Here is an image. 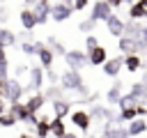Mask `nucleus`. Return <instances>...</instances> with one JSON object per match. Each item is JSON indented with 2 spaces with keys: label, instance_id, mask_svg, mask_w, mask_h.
<instances>
[{
  "label": "nucleus",
  "instance_id": "ea45409f",
  "mask_svg": "<svg viewBox=\"0 0 147 138\" xmlns=\"http://www.w3.org/2000/svg\"><path fill=\"white\" fill-rule=\"evenodd\" d=\"M64 138H78V136H76V133H67Z\"/></svg>",
  "mask_w": 147,
  "mask_h": 138
},
{
  "label": "nucleus",
  "instance_id": "aec40b11",
  "mask_svg": "<svg viewBox=\"0 0 147 138\" xmlns=\"http://www.w3.org/2000/svg\"><path fill=\"white\" fill-rule=\"evenodd\" d=\"M37 57H39V67H41V69H51V67H53V57H55V55H53V51H51L48 46H44V48L37 53Z\"/></svg>",
  "mask_w": 147,
  "mask_h": 138
},
{
  "label": "nucleus",
  "instance_id": "cd10ccee",
  "mask_svg": "<svg viewBox=\"0 0 147 138\" xmlns=\"http://www.w3.org/2000/svg\"><path fill=\"white\" fill-rule=\"evenodd\" d=\"M18 48H21L25 55H37V48H34V44H30V41H23Z\"/></svg>",
  "mask_w": 147,
  "mask_h": 138
},
{
  "label": "nucleus",
  "instance_id": "a19ab883",
  "mask_svg": "<svg viewBox=\"0 0 147 138\" xmlns=\"http://www.w3.org/2000/svg\"><path fill=\"white\" fill-rule=\"evenodd\" d=\"M140 2H142V5H145V7H147V0H140Z\"/></svg>",
  "mask_w": 147,
  "mask_h": 138
},
{
  "label": "nucleus",
  "instance_id": "6ab92c4d",
  "mask_svg": "<svg viewBox=\"0 0 147 138\" xmlns=\"http://www.w3.org/2000/svg\"><path fill=\"white\" fill-rule=\"evenodd\" d=\"M129 94L142 106V103H147V87L142 85V83H133L131 85V90H129Z\"/></svg>",
  "mask_w": 147,
  "mask_h": 138
},
{
  "label": "nucleus",
  "instance_id": "f03ea898",
  "mask_svg": "<svg viewBox=\"0 0 147 138\" xmlns=\"http://www.w3.org/2000/svg\"><path fill=\"white\" fill-rule=\"evenodd\" d=\"M0 92H2V99L11 101V103H18V99H21V94H23V85H21L18 80L5 78V80H0Z\"/></svg>",
  "mask_w": 147,
  "mask_h": 138
},
{
  "label": "nucleus",
  "instance_id": "9d476101",
  "mask_svg": "<svg viewBox=\"0 0 147 138\" xmlns=\"http://www.w3.org/2000/svg\"><path fill=\"white\" fill-rule=\"evenodd\" d=\"M71 122H74L80 131H90V122H92V117H90L87 110H74V113H71Z\"/></svg>",
  "mask_w": 147,
  "mask_h": 138
},
{
  "label": "nucleus",
  "instance_id": "ddd939ff",
  "mask_svg": "<svg viewBox=\"0 0 147 138\" xmlns=\"http://www.w3.org/2000/svg\"><path fill=\"white\" fill-rule=\"evenodd\" d=\"M18 21H21L23 30H28V32L37 28V18H34V12L32 9H21L18 12Z\"/></svg>",
  "mask_w": 147,
  "mask_h": 138
},
{
  "label": "nucleus",
  "instance_id": "f3484780",
  "mask_svg": "<svg viewBox=\"0 0 147 138\" xmlns=\"http://www.w3.org/2000/svg\"><path fill=\"white\" fill-rule=\"evenodd\" d=\"M44 103H46L44 94H41V92H37V94H32V97L28 99V103H25V110H28L30 115H37V110H39Z\"/></svg>",
  "mask_w": 147,
  "mask_h": 138
},
{
  "label": "nucleus",
  "instance_id": "72a5a7b5",
  "mask_svg": "<svg viewBox=\"0 0 147 138\" xmlns=\"http://www.w3.org/2000/svg\"><path fill=\"white\" fill-rule=\"evenodd\" d=\"M46 76H48V80H53V83H55V80L60 78V76H57V74H55L53 69H46Z\"/></svg>",
  "mask_w": 147,
  "mask_h": 138
},
{
  "label": "nucleus",
  "instance_id": "9b49d317",
  "mask_svg": "<svg viewBox=\"0 0 147 138\" xmlns=\"http://www.w3.org/2000/svg\"><path fill=\"white\" fill-rule=\"evenodd\" d=\"M28 87L34 92H39L44 87V69L41 67H30V85Z\"/></svg>",
  "mask_w": 147,
  "mask_h": 138
},
{
  "label": "nucleus",
  "instance_id": "58836bf2",
  "mask_svg": "<svg viewBox=\"0 0 147 138\" xmlns=\"http://www.w3.org/2000/svg\"><path fill=\"white\" fill-rule=\"evenodd\" d=\"M2 113H5V103L0 101V117H2Z\"/></svg>",
  "mask_w": 147,
  "mask_h": 138
},
{
  "label": "nucleus",
  "instance_id": "c85d7f7f",
  "mask_svg": "<svg viewBox=\"0 0 147 138\" xmlns=\"http://www.w3.org/2000/svg\"><path fill=\"white\" fill-rule=\"evenodd\" d=\"M96 46H99V39H96L94 34H87V37H85V48L92 51V48H96Z\"/></svg>",
  "mask_w": 147,
  "mask_h": 138
},
{
  "label": "nucleus",
  "instance_id": "5701e85b",
  "mask_svg": "<svg viewBox=\"0 0 147 138\" xmlns=\"http://www.w3.org/2000/svg\"><path fill=\"white\" fill-rule=\"evenodd\" d=\"M106 99H108V103H117V101L122 99V83H115V85L106 92Z\"/></svg>",
  "mask_w": 147,
  "mask_h": 138
},
{
  "label": "nucleus",
  "instance_id": "2eb2a0df",
  "mask_svg": "<svg viewBox=\"0 0 147 138\" xmlns=\"http://www.w3.org/2000/svg\"><path fill=\"white\" fill-rule=\"evenodd\" d=\"M138 18H147V7L140 0L129 5V21H138Z\"/></svg>",
  "mask_w": 147,
  "mask_h": 138
},
{
  "label": "nucleus",
  "instance_id": "a878e982",
  "mask_svg": "<svg viewBox=\"0 0 147 138\" xmlns=\"http://www.w3.org/2000/svg\"><path fill=\"white\" fill-rule=\"evenodd\" d=\"M34 133H37V138H48L51 136V124L46 120H39V124L34 126Z\"/></svg>",
  "mask_w": 147,
  "mask_h": 138
},
{
  "label": "nucleus",
  "instance_id": "412c9836",
  "mask_svg": "<svg viewBox=\"0 0 147 138\" xmlns=\"http://www.w3.org/2000/svg\"><path fill=\"white\" fill-rule=\"evenodd\" d=\"M142 67V57L140 55H126L124 57V69L126 71H138Z\"/></svg>",
  "mask_w": 147,
  "mask_h": 138
},
{
  "label": "nucleus",
  "instance_id": "39448f33",
  "mask_svg": "<svg viewBox=\"0 0 147 138\" xmlns=\"http://www.w3.org/2000/svg\"><path fill=\"white\" fill-rule=\"evenodd\" d=\"M74 14V9H71V5L69 2H51V18L55 21V23H62V21H67L69 16Z\"/></svg>",
  "mask_w": 147,
  "mask_h": 138
},
{
  "label": "nucleus",
  "instance_id": "4468645a",
  "mask_svg": "<svg viewBox=\"0 0 147 138\" xmlns=\"http://www.w3.org/2000/svg\"><path fill=\"white\" fill-rule=\"evenodd\" d=\"M51 106H53V115H55L57 120H62V117H67V115L71 113V106H69L67 99H55Z\"/></svg>",
  "mask_w": 147,
  "mask_h": 138
},
{
  "label": "nucleus",
  "instance_id": "b1692460",
  "mask_svg": "<svg viewBox=\"0 0 147 138\" xmlns=\"http://www.w3.org/2000/svg\"><path fill=\"white\" fill-rule=\"evenodd\" d=\"M14 44H16L14 32H11V30H7V28H0V46L5 48V46H14Z\"/></svg>",
  "mask_w": 147,
  "mask_h": 138
},
{
  "label": "nucleus",
  "instance_id": "f257e3e1",
  "mask_svg": "<svg viewBox=\"0 0 147 138\" xmlns=\"http://www.w3.org/2000/svg\"><path fill=\"white\" fill-rule=\"evenodd\" d=\"M60 83H62V90L78 92V94H87V87H85V80H83L80 71H71V69H67V71L60 76Z\"/></svg>",
  "mask_w": 147,
  "mask_h": 138
},
{
  "label": "nucleus",
  "instance_id": "f704fd0d",
  "mask_svg": "<svg viewBox=\"0 0 147 138\" xmlns=\"http://www.w3.org/2000/svg\"><path fill=\"white\" fill-rule=\"evenodd\" d=\"M124 2L122 0H110V9H117V7H122Z\"/></svg>",
  "mask_w": 147,
  "mask_h": 138
},
{
  "label": "nucleus",
  "instance_id": "7ed1b4c3",
  "mask_svg": "<svg viewBox=\"0 0 147 138\" xmlns=\"http://www.w3.org/2000/svg\"><path fill=\"white\" fill-rule=\"evenodd\" d=\"M64 62H67V67L71 69V71H80L83 67H87L90 62H87V53H83V51H67V55H64Z\"/></svg>",
  "mask_w": 147,
  "mask_h": 138
},
{
  "label": "nucleus",
  "instance_id": "473e14b6",
  "mask_svg": "<svg viewBox=\"0 0 147 138\" xmlns=\"http://www.w3.org/2000/svg\"><path fill=\"white\" fill-rule=\"evenodd\" d=\"M145 115H147V106H138L136 108V117H142L145 120Z\"/></svg>",
  "mask_w": 147,
  "mask_h": 138
},
{
  "label": "nucleus",
  "instance_id": "2f4dec72",
  "mask_svg": "<svg viewBox=\"0 0 147 138\" xmlns=\"http://www.w3.org/2000/svg\"><path fill=\"white\" fill-rule=\"evenodd\" d=\"M23 74H30V67H28V64H18V67H16V78L23 76Z\"/></svg>",
  "mask_w": 147,
  "mask_h": 138
},
{
  "label": "nucleus",
  "instance_id": "393cba45",
  "mask_svg": "<svg viewBox=\"0 0 147 138\" xmlns=\"http://www.w3.org/2000/svg\"><path fill=\"white\" fill-rule=\"evenodd\" d=\"M117 106H119V110H126V108H138L140 103H138L131 94H122V99L117 101Z\"/></svg>",
  "mask_w": 147,
  "mask_h": 138
},
{
  "label": "nucleus",
  "instance_id": "a211bd4d",
  "mask_svg": "<svg viewBox=\"0 0 147 138\" xmlns=\"http://www.w3.org/2000/svg\"><path fill=\"white\" fill-rule=\"evenodd\" d=\"M126 131H129V136H140V133H145V131H147V117H145V120H142V117H136L133 122H129Z\"/></svg>",
  "mask_w": 147,
  "mask_h": 138
},
{
  "label": "nucleus",
  "instance_id": "bb28decb",
  "mask_svg": "<svg viewBox=\"0 0 147 138\" xmlns=\"http://www.w3.org/2000/svg\"><path fill=\"white\" fill-rule=\"evenodd\" d=\"M94 25H96V23L87 16L85 21H80V23H78V30H80V32H92V30H94Z\"/></svg>",
  "mask_w": 147,
  "mask_h": 138
},
{
  "label": "nucleus",
  "instance_id": "423d86ee",
  "mask_svg": "<svg viewBox=\"0 0 147 138\" xmlns=\"http://www.w3.org/2000/svg\"><path fill=\"white\" fill-rule=\"evenodd\" d=\"M32 12H34V18H37V25H44L51 18V2L48 0H37Z\"/></svg>",
  "mask_w": 147,
  "mask_h": 138
},
{
  "label": "nucleus",
  "instance_id": "c756f323",
  "mask_svg": "<svg viewBox=\"0 0 147 138\" xmlns=\"http://www.w3.org/2000/svg\"><path fill=\"white\" fill-rule=\"evenodd\" d=\"M69 5H71V9H74V12H80V9L90 7V2H87V0H76V2H69Z\"/></svg>",
  "mask_w": 147,
  "mask_h": 138
},
{
  "label": "nucleus",
  "instance_id": "79ce46f5",
  "mask_svg": "<svg viewBox=\"0 0 147 138\" xmlns=\"http://www.w3.org/2000/svg\"><path fill=\"white\" fill-rule=\"evenodd\" d=\"M0 80H5V78H2V74H0Z\"/></svg>",
  "mask_w": 147,
  "mask_h": 138
},
{
  "label": "nucleus",
  "instance_id": "f8f14e48",
  "mask_svg": "<svg viewBox=\"0 0 147 138\" xmlns=\"http://www.w3.org/2000/svg\"><path fill=\"white\" fill-rule=\"evenodd\" d=\"M101 138H129V131H126V126H115V124L106 122Z\"/></svg>",
  "mask_w": 147,
  "mask_h": 138
},
{
  "label": "nucleus",
  "instance_id": "4c0bfd02",
  "mask_svg": "<svg viewBox=\"0 0 147 138\" xmlns=\"http://www.w3.org/2000/svg\"><path fill=\"white\" fill-rule=\"evenodd\" d=\"M18 138H37V136H30V133H21Z\"/></svg>",
  "mask_w": 147,
  "mask_h": 138
},
{
  "label": "nucleus",
  "instance_id": "0eeeda50",
  "mask_svg": "<svg viewBox=\"0 0 147 138\" xmlns=\"http://www.w3.org/2000/svg\"><path fill=\"white\" fill-rule=\"evenodd\" d=\"M106 60H108V53H106L103 46H96V48L87 51V62H90L92 67H103Z\"/></svg>",
  "mask_w": 147,
  "mask_h": 138
},
{
  "label": "nucleus",
  "instance_id": "20e7f679",
  "mask_svg": "<svg viewBox=\"0 0 147 138\" xmlns=\"http://www.w3.org/2000/svg\"><path fill=\"white\" fill-rule=\"evenodd\" d=\"M110 16H113L110 2H106V0H96V2H92V12H90V18H92L94 23H99V21H108Z\"/></svg>",
  "mask_w": 147,
  "mask_h": 138
},
{
  "label": "nucleus",
  "instance_id": "e433bc0d",
  "mask_svg": "<svg viewBox=\"0 0 147 138\" xmlns=\"http://www.w3.org/2000/svg\"><path fill=\"white\" fill-rule=\"evenodd\" d=\"M142 85L147 87V69H145V74H142Z\"/></svg>",
  "mask_w": 147,
  "mask_h": 138
},
{
  "label": "nucleus",
  "instance_id": "c9c22d12",
  "mask_svg": "<svg viewBox=\"0 0 147 138\" xmlns=\"http://www.w3.org/2000/svg\"><path fill=\"white\" fill-rule=\"evenodd\" d=\"M140 39L147 44V25H142V34H140Z\"/></svg>",
  "mask_w": 147,
  "mask_h": 138
},
{
  "label": "nucleus",
  "instance_id": "7c9ffc66",
  "mask_svg": "<svg viewBox=\"0 0 147 138\" xmlns=\"http://www.w3.org/2000/svg\"><path fill=\"white\" fill-rule=\"evenodd\" d=\"M14 124H16V120L11 115H2L0 117V126H14Z\"/></svg>",
  "mask_w": 147,
  "mask_h": 138
},
{
  "label": "nucleus",
  "instance_id": "6e6552de",
  "mask_svg": "<svg viewBox=\"0 0 147 138\" xmlns=\"http://www.w3.org/2000/svg\"><path fill=\"white\" fill-rule=\"evenodd\" d=\"M122 67H124V57H122V55H117V57H110V60H106V64H103L101 69H103V74H106V76L115 78V76L122 71Z\"/></svg>",
  "mask_w": 147,
  "mask_h": 138
},
{
  "label": "nucleus",
  "instance_id": "37998d69",
  "mask_svg": "<svg viewBox=\"0 0 147 138\" xmlns=\"http://www.w3.org/2000/svg\"><path fill=\"white\" fill-rule=\"evenodd\" d=\"M145 53H147V51H145Z\"/></svg>",
  "mask_w": 147,
  "mask_h": 138
},
{
  "label": "nucleus",
  "instance_id": "dca6fc26",
  "mask_svg": "<svg viewBox=\"0 0 147 138\" xmlns=\"http://www.w3.org/2000/svg\"><path fill=\"white\" fill-rule=\"evenodd\" d=\"M117 48H119V53H124V57H126V55H138V51H136V39L119 37V41H117Z\"/></svg>",
  "mask_w": 147,
  "mask_h": 138
},
{
  "label": "nucleus",
  "instance_id": "4be33fe9",
  "mask_svg": "<svg viewBox=\"0 0 147 138\" xmlns=\"http://www.w3.org/2000/svg\"><path fill=\"white\" fill-rule=\"evenodd\" d=\"M51 124V136H55V138H64L67 136V129H64V122L62 120H53V122H48Z\"/></svg>",
  "mask_w": 147,
  "mask_h": 138
},
{
  "label": "nucleus",
  "instance_id": "1a4fd4ad",
  "mask_svg": "<svg viewBox=\"0 0 147 138\" xmlns=\"http://www.w3.org/2000/svg\"><path fill=\"white\" fill-rule=\"evenodd\" d=\"M124 21L117 16V14H113L108 21H106V28H108V34H113V37H124Z\"/></svg>",
  "mask_w": 147,
  "mask_h": 138
}]
</instances>
